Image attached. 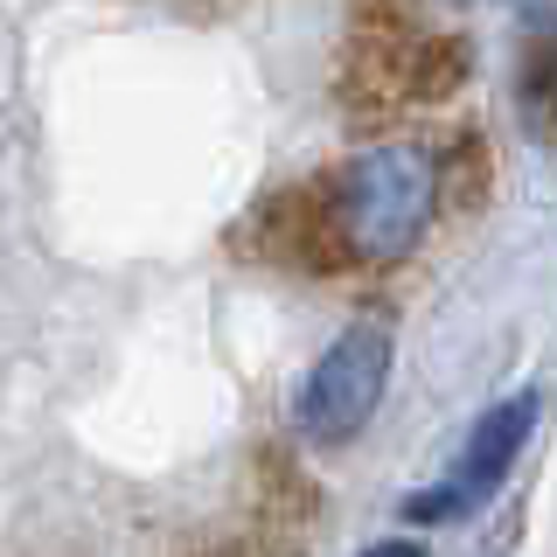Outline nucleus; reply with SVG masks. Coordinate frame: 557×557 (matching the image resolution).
Instances as JSON below:
<instances>
[{"instance_id":"nucleus-3","label":"nucleus","mask_w":557,"mask_h":557,"mask_svg":"<svg viewBox=\"0 0 557 557\" xmlns=\"http://www.w3.org/2000/svg\"><path fill=\"white\" fill-rule=\"evenodd\" d=\"M536 432V397H502L495 411H481V425L467 432V453H460V474H453V487H460V502L474 509L481 495H495L502 481H509V467L522 460V446H530Z\"/></svg>"},{"instance_id":"nucleus-5","label":"nucleus","mask_w":557,"mask_h":557,"mask_svg":"<svg viewBox=\"0 0 557 557\" xmlns=\"http://www.w3.org/2000/svg\"><path fill=\"white\" fill-rule=\"evenodd\" d=\"M550 133H557V112H550Z\"/></svg>"},{"instance_id":"nucleus-4","label":"nucleus","mask_w":557,"mask_h":557,"mask_svg":"<svg viewBox=\"0 0 557 557\" xmlns=\"http://www.w3.org/2000/svg\"><path fill=\"white\" fill-rule=\"evenodd\" d=\"M362 557H425V550H418V544H405V536H383V544H370Z\"/></svg>"},{"instance_id":"nucleus-2","label":"nucleus","mask_w":557,"mask_h":557,"mask_svg":"<svg viewBox=\"0 0 557 557\" xmlns=\"http://www.w3.org/2000/svg\"><path fill=\"white\" fill-rule=\"evenodd\" d=\"M391 370H397V335L383 321H348L335 342H327V356L307 370L300 383V405H293V418H300V432L313 446H348L362 425L376 418L383 391H391Z\"/></svg>"},{"instance_id":"nucleus-1","label":"nucleus","mask_w":557,"mask_h":557,"mask_svg":"<svg viewBox=\"0 0 557 557\" xmlns=\"http://www.w3.org/2000/svg\"><path fill=\"white\" fill-rule=\"evenodd\" d=\"M446 196V153L425 139H383L362 147L335 182H321L335 272H391L425 244Z\"/></svg>"}]
</instances>
